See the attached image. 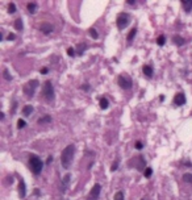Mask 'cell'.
<instances>
[{
	"label": "cell",
	"mask_w": 192,
	"mask_h": 200,
	"mask_svg": "<svg viewBox=\"0 0 192 200\" xmlns=\"http://www.w3.org/2000/svg\"><path fill=\"white\" fill-rule=\"evenodd\" d=\"M16 105H17V103H16V101H13V108H12V115L15 113L16 112Z\"/></svg>",
	"instance_id": "8d00e7d4"
},
{
	"label": "cell",
	"mask_w": 192,
	"mask_h": 200,
	"mask_svg": "<svg viewBox=\"0 0 192 200\" xmlns=\"http://www.w3.org/2000/svg\"><path fill=\"white\" fill-rule=\"evenodd\" d=\"M3 78H4L5 80H8V82H11V80H12V75L9 74V71H8V69H4V70H3Z\"/></svg>",
	"instance_id": "d6986e66"
},
{
	"label": "cell",
	"mask_w": 192,
	"mask_h": 200,
	"mask_svg": "<svg viewBox=\"0 0 192 200\" xmlns=\"http://www.w3.org/2000/svg\"><path fill=\"white\" fill-rule=\"evenodd\" d=\"M183 180H184L186 183H190V184H192V174H190V173L183 174Z\"/></svg>",
	"instance_id": "44dd1931"
},
{
	"label": "cell",
	"mask_w": 192,
	"mask_h": 200,
	"mask_svg": "<svg viewBox=\"0 0 192 200\" xmlns=\"http://www.w3.org/2000/svg\"><path fill=\"white\" fill-rule=\"evenodd\" d=\"M129 22H130V15H129V13H120V15H118L117 27L120 30L125 29V28L129 25Z\"/></svg>",
	"instance_id": "5b68a950"
},
{
	"label": "cell",
	"mask_w": 192,
	"mask_h": 200,
	"mask_svg": "<svg viewBox=\"0 0 192 200\" xmlns=\"http://www.w3.org/2000/svg\"><path fill=\"white\" fill-rule=\"evenodd\" d=\"M173 41H174V44L176 45V46H182V45L186 44L184 38H182L180 36H174V37H173Z\"/></svg>",
	"instance_id": "9a60e30c"
},
{
	"label": "cell",
	"mask_w": 192,
	"mask_h": 200,
	"mask_svg": "<svg viewBox=\"0 0 192 200\" xmlns=\"http://www.w3.org/2000/svg\"><path fill=\"white\" fill-rule=\"evenodd\" d=\"M138 158H140V163H138V166H137V170H143V167H145V165H146L145 159H143L142 156H140Z\"/></svg>",
	"instance_id": "7402d4cb"
},
{
	"label": "cell",
	"mask_w": 192,
	"mask_h": 200,
	"mask_svg": "<svg viewBox=\"0 0 192 200\" xmlns=\"http://www.w3.org/2000/svg\"><path fill=\"white\" fill-rule=\"evenodd\" d=\"M36 9H37V3H28V11H29L30 13H36Z\"/></svg>",
	"instance_id": "e0dca14e"
},
{
	"label": "cell",
	"mask_w": 192,
	"mask_h": 200,
	"mask_svg": "<svg viewBox=\"0 0 192 200\" xmlns=\"http://www.w3.org/2000/svg\"><path fill=\"white\" fill-rule=\"evenodd\" d=\"M52 161H53V157H52V156H49V157H47V161H46V163H50V162H52Z\"/></svg>",
	"instance_id": "74e56055"
},
{
	"label": "cell",
	"mask_w": 192,
	"mask_h": 200,
	"mask_svg": "<svg viewBox=\"0 0 192 200\" xmlns=\"http://www.w3.org/2000/svg\"><path fill=\"white\" fill-rule=\"evenodd\" d=\"M135 33H137V29H135V28H133V29H132L130 32H129V34H128V41H129V42H130V41L134 38Z\"/></svg>",
	"instance_id": "484cf974"
},
{
	"label": "cell",
	"mask_w": 192,
	"mask_h": 200,
	"mask_svg": "<svg viewBox=\"0 0 192 200\" xmlns=\"http://www.w3.org/2000/svg\"><path fill=\"white\" fill-rule=\"evenodd\" d=\"M50 121H52V116H49V115H45V116H42L41 119L38 120L39 124H49Z\"/></svg>",
	"instance_id": "ac0fdd59"
},
{
	"label": "cell",
	"mask_w": 192,
	"mask_h": 200,
	"mask_svg": "<svg viewBox=\"0 0 192 200\" xmlns=\"http://www.w3.org/2000/svg\"><path fill=\"white\" fill-rule=\"evenodd\" d=\"M67 54H69L70 57H74V55H75V50L72 49V47H70V49H67Z\"/></svg>",
	"instance_id": "4dcf8cb0"
},
{
	"label": "cell",
	"mask_w": 192,
	"mask_h": 200,
	"mask_svg": "<svg viewBox=\"0 0 192 200\" xmlns=\"http://www.w3.org/2000/svg\"><path fill=\"white\" fill-rule=\"evenodd\" d=\"M25 125H27V123H25V120L20 119V120L17 121V128H19V129H22V128H24Z\"/></svg>",
	"instance_id": "f1b7e54d"
},
{
	"label": "cell",
	"mask_w": 192,
	"mask_h": 200,
	"mask_svg": "<svg viewBox=\"0 0 192 200\" xmlns=\"http://www.w3.org/2000/svg\"><path fill=\"white\" fill-rule=\"evenodd\" d=\"M128 4H135V0H126Z\"/></svg>",
	"instance_id": "f35d334b"
},
{
	"label": "cell",
	"mask_w": 192,
	"mask_h": 200,
	"mask_svg": "<svg viewBox=\"0 0 192 200\" xmlns=\"http://www.w3.org/2000/svg\"><path fill=\"white\" fill-rule=\"evenodd\" d=\"M186 101H187V99H186V95L183 94V92H179V94L175 95V97H174V103L176 104V105H184Z\"/></svg>",
	"instance_id": "ba28073f"
},
{
	"label": "cell",
	"mask_w": 192,
	"mask_h": 200,
	"mask_svg": "<svg viewBox=\"0 0 192 200\" xmlns=\"http://www.w3.org/2000/svg\"><path fill=\"white\" fill-rule=\"evenodd\" d=\"M34 194H36L37 196H39V190H37V188H36V190H34Z\"/></svg>",
	"instance_id": "ab89813d"
},
{
	"label": "cell",
	"mask_w": 192,
	"mask_h": 200,
	"mask_svg": "<svg viewBox=\"0 0 192 200\" xmlns=\"http://www.w3.org/2000/svg\"><path fill=\"white\" fill-rule=\"evenodd\" d=\"M42 96H44L47 101L54 100V87H53V84H52V82H50V80H46V82L44 83Z\"/></svg>",
	"instance_id": "3957f363"
},
{
	"label": "cell",
	"mask_w": 192,
	"mask_h": 200,
	"mask_svg": "<svg viewBox=\"0 0 192 200\" xmlns=\"http://www.w3.org/2000/svg\"><path fill=\"white\" fill-rule=\"evenodd\" d=\"M182 5L186 13H190L192 11V0H182Z\"/></svg>",
	"instance_id": "7c38bea8"
},
{
	"label": "cell",
	"mask_w": 192,
	"mask_h": 200,
	"mask_svg": "<svg viewBox=\"0 0 192 200\" xmlns=\"http://www.w3.org/2000/svg\"><path fill=\"white\" fill-rule=\"evenodd\" d=\"M159 99H160V101H163V100H165V95H160Z\"/></svg>",
	"instance_id": "60d3db41"
},
{
	"label": "cell",
	"mask_w": 192,
	"mask_h": 200,
	"mask_svg": "<svg viewBox=\"0 0 192 200\" xmlns=\"http://www.w3.org/2000/svg\"><path fill=\"white\" fill-rule=\"evenodd\" d=\"M70 179H71V175H70V174H66V175L63 176V179H62V184H61V191L62 192H64V191L69 188Z\"/></svg>",
	"instance_id": "9c48e42d"
},
{
	"label": "cell",
	"mask_w": 192,
	"mask_h": 200,
	"mask_svg": "<svg viewBox=\"0 0 192 200\" xmlns=\"http://www.w3.org/2000/svg\"><path fill=\"white\" fill-rule=\"evenodd\" d=\"M100 191H101V186L95 183V186L90 191V200H97L99 196H100Z\"/></svg>",
	"instance_id": "52a82bcc"
},
{
	"label": "cell",
	"mask_w": 192,
	"mask_h": 200,
	"mask_svg": "<svg viewBox=\"0 0 192 200\" xmlns=\"http://www.w3.org/2000/svg\"><path fill=\"white\" fill-rule=\"evenodd\" d=\"M13 25H15V29L16 30H22V28H24V27H22V20H21V19H16V21H15V24H13Z\"/></svg>",
	"instance_id": "ffe728a7"
},
{
	"label": "cell",
	"mask_w": 192,
	"mask_h": 200,
	"mask_svg": "<svg viewBox=\"0 0 192 200\" xmlns=\"http://www.w3.org/2000/svg\"><path fill=\"white\" fill-rule=\"evenodd\" d=\"M38 80L37 79H32L30 82H28L27 84L24 86V94L27 95L28 97H33L36 94V90L38 87Z\"/></svg>",
	"instance_id": "277c9868"
},
{
	"label": "cell",
	"mask_w": 192,
	"mask_h": 200,
	"mask_svg": "<svg viewBox=\"0 0 192 200\" xmlns=\"http://www.w3.org/2000/svg\"><path fill=\"white\" fill-rule=\"evenodd\" d=\"M15 38H16V36L13 34V33H9V34H8V37H7V40L8 41H13Z\"/></svg>",
	"instance_id": "836d02e7"
},
{
	"label": "cell",
	"mask_w": 192,
	"mask_h": 200,
	"mask_svg": "<svg viewBox=\"0 0 192 200\" xmlns=\"http://www.w3.org/2000/svg\"><path fill=\"white\" fill-rule=\"evenodd\" d=\"M82 88H83V91H90V86L88 84H83V86H82Z\"/></svg>",
	"instance_id": "d590c367"
},
{
	"label": "cell",
	"mask_w": 192,
	"mask_h": 200,
	"mask_svg": "<svg viewBox=\"0 0 192 200\" xmlns=\"http://www.w3.org/2000/svg\"><path fill=\"white\" fill-rule=\"evenodd\" d=\"M143 148V143L141 142V141H137V142H135V149H138V150H141V149Z\"/></svg>",
	"instance_id": "1f68e13d"
},
{
	"label": "cell",
	"mask_w": 192,
	"mask_h": 200,
	"mask_svg": "<svg viewBox=\"0 0 192 200\" xmlns=\"http://www.w3.org/2000/svg\"><path fill=\"white\" fill-rule=\"evenodd\" d=\"M141 200H146V199H141Z\"/></svg>",
	"instance_id": "b9f144b4"
},
{
	"label": "cell",
	"mask_w": 192,
	"mask_h": 200,
	"mask_svg": "<svg viewBox=\"0 0 192 200\" xmlns=\"http://www.w3.org/2000/svg\"><path fill=\"white\" fill-rule=\"evenodd\" d=\"M113 199L115 200H124V199H125V195H124L123 191H118V192L115 194V198Z\"/></svg>",
	"instance_id": "603a6c76"
},
{
	"label": "cell",
	"mask_w": 192,
	"mask_h": 200,
	"mask_svg": "<svg viewBox=\"0 0 192 200\" xmlns=\"http://www.w3.org/2000/svg\"><path fill=\"white\" fill-rule=\"evenodd\" d=\"M142 71H143V74H145L148 78H151V77H153V74H154L153 67L149 66V65H145V66L142 67Z\"/></svg>",
	"instance_id": "4fadbf2b"
},
{
	"label": "cell",
	"mask_w": 192,
	"mask_h": 200,
	"mask_svg": "<svg viewBox=\"0 0 192 200\" xmlns=\"http://www.w3.org/2000/svg\"><path fill=\"white\" fill-rule=\"evenodd\" d=\"M41 30L44 34H50V33L54 30V27H53L52 24H49V22H45V24L41 25Z\"/></svg>",
	"instance_id": "8fae6325"
},
{
	"label": "cell",
	"mask_w": 192,
	"mask_h": 200,
	"mask_svg": "<svg viewBox=\"0 0 192 200\" xmlns=\"http://www.w3.org/2000/svg\"><path fill=\"white\" fill-rule=\"evenodd\" d=\"M19 196L21 199H24L27 196V187H25V183L22 179H20L19 182Z\"/></svg>",
	"instance_id": "30bf717a"
},
{
	"label": "cell",
	"mask_w": 192,
	"mask_h": 200,
	"mask_svg": "<svg viewBox=\"0 0 192 200\" xmlns=\"http://www.w3.org/2000/svg\"><path fill=\"white\" fill-rule=\"evenodd\" d=\"M29 165H30L32 171L36 174V175H38V174L42 171V167H44V162H42V161L39 159V157H37V156H30Z\"/></svg>",
	"instance_id": "7a4b0ae2"
},
{
	"label": "cell",
	"mask_w": 192,
	"mask_h": 200,
	"mask_svg": "<svg viewBox=\"0 0 192 200\" xmlns=\"http://www.w3.org/2000/svg\"><path fill=\"white\" fill-rule=\"evenodd\" d=\"M99 104H100L101 109H107L109 107V101H108V99H105V97H101V99L99 100Z\"/></svg>",
	"instance_id": "2e32d148"
},
{
	"label": "cell",
	"mask_w": 192,
	"mask_h": 200,
	"mask_svg": "<svg viewBox=\"0 0 192 200\" xmlns=\"http://www.w3.org/2000/svg\"><path fill=\"white\" fill-rule=\"evenodd\" d=\"M75 156V145H67L61 154V165L63 168H69Z\"/></svg>",
	"instance_id": "6da1fadb"
},
{
	"label": "cell",
	"mask_w": 192,
	"mask_h": 200,
	"mask_svg": "<svg viewBox=\"0 0 192 200\" xmlns=\"http://www.w3.org/2000/svg\"><path fill=\"white\" fill-rule=\"evenodd\" d=\"M86 44H80L79 45V50H78V55H82L83 54V50H86Z\"/></svg>",
	"instance_id": "83f0119b"
},
{
	"label": "cell",
	"mask_w": 192,
	"mask_h": 200,
	"mask_svg": "<svg viewBox=\"0 0 192 200\" xmlns=\"http://www.w3.org/2000/svg\"><path fill=\"white\" fill-rule=\"evenodd\" d=\"M8 12H9V13H15L16 12L15 3H11V4H9V7H8Z\"/></svg>",
	"instance_id": "f546056e"
},
{
	"label": "cell",
	"mask_w": 192,
	"mask_h": 200,
	"mask_svg": "<svg viewBox=\"0 0 192 200\" xmlns=\"http://www.w3.org/2000/svg\"><path fill=\"white\" fill-rule=\"evenodd\" d=\"M117 168H118V162H117V161H116V162L113 163V165H112V167H111V171H112V173H113V171H116V170H117Z\"/></svg>",
	"instance_id": "d6a6232c"
},
{
	"label": "cell",
	"mask_w": 192,
	"mask_h": 200,
	"mask_svg": "<svg viewBox=\"0 0 192 200\" xmlns=\"http://www.w3.org/2000/svg\"><path fill=\"white\" fill-rule=\"evenodd\" d=\"M88 32H90V34H91V37H92V38H95V40H97V38H99V33L96 32L95 28H90Z\"/></svg>",
	"instance_id": "cb8c5ba5"
},
{
	"label": "cell",
	"mask_w": 192,
	"mask_h": 200,
	"mask_svg": "<svg viewBox=\"0 0 192 200\" xmlns=\"http://www.w3.org/2000/svg\"><path fill=\"white\" fill-rule=\"evenodd\" d=\"M39 72H41V74H47V72H49V70H47V67H42L41 70H39Z\"/></svg>",
	"instance_id": "e575fe53"
},
{
	"label": "cell",
	"mask_w": 192,
	"mask_h": 200,
	"mask_svg": "<svg viewBox=\"0 0 192 200\" xmlns=\"http://www.w3.org/2000/svg\"><path fill=\"white\" fill-rule=\"evenodd\" d=\"M151 174H153V168H151V167H148L145 171H143V175H145V178H150Z\"/></svg>",
	"instance_id": "4316f807"
},
{
	"label": "cell",
	"mask_w": 192,
	"mask_h": 200,
	"mask_svg": "<svg viewBox=\"0 0 192 200\" xmlns=\"http://www.w3.org/2000/svg\"><path fill=\"white\" fill-rule=\"evenodd\" d=\"M117 83L123 90H130L132 86H133V82H132L130 77H128V75H120L117 79Z\"/></svg>",
	"instance_id": "8992f818"
},
{
	"label": "cell",
	"mask_w": 192,
	"mask_h": 200,
	"mask_svg": "<svg viewBox=\"0 0 192 200\" xmlns=\"http://www.w3.org/2000/svg\"><path fill=\"white\" fill-rule=\"evenodd\" d=\"M33 111H34V109H33L32 105H25L24 108H22V115L28 117V116H30V115L33 113Z\"/></svg>",
	"instance_id": "5bb4252c"
},
{
	"label": "cell",
	"mask_w": 192,
	"mask_h": 200,
	"mask_svg": "<svg viewBox=\"0 0 192 200\" xmlns=\"http://www.w3.org/2000/svg\"><path fill=\"white\" fill-rule=\"evenodd\" d=\"M157 44L159 45V46H163V45L166 44V36H159V37H158V40H157Z\"/></svg>",
	"instance_id": "d4e9b609"
}]
</instances>
